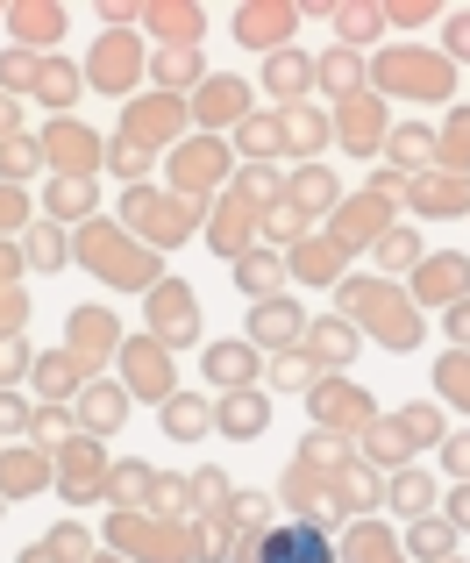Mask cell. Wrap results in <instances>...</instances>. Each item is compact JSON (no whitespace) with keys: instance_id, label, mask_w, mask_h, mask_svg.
I'll use <instances>...</instances> for the list:
<instances>
[{"instance_id":"cell-1","label":"cell","mask_w":470,"mask_h":563,"mask_svg":"<svg viewBox=\"0 0 470 563\" xmlns=\"http://www.w3.org/2000/svg\"><path fill=\"white\" fill-rule=\"evenodd\" d=\"M256 563H335V549H328V535H321L314 520H285V528L264 535Z\"/></svg>"},{"instance_id":"cell-2","label":"cell","mask_w":470,"mask_h":563,"mask_svg":"<svg viewBox=\"0 0 470 563\" xmlns=\"http://www.w3.org/2000/svg\"><path fill=\"white\" fill-rule=\"evenodd\" d=\"M207 371L221 378V386H228V378H243V371H250V357H243V349H214V357H207Z\"/></svg>"},{"instance_id":"cell-3","label":"cell","mask_w":470,"mask_h":563,"mask_svg":"<svg viewBox=\"0 0 470 563\" xmlns=\"http://www.w3.org/2000/svg\"><path fill=\"white\" fill-rule=\"evenodd\" d=\"M456 520H464V528H470V492H464V499H456Z\"/></svg>"}]
</instances>
